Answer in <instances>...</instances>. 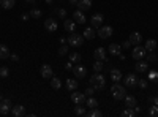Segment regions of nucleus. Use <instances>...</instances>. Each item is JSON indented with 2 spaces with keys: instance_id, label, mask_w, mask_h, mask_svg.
Masks as SVG:
<instances>
[{
  "instance_id": "f257e3e1",
  "label": "nucleus",
  "mask_w": 158,
  "mask_h": 117,
  "mask_svg": "<svg viewBox=\"0 0 158 117\" xmlns=\"http://www.w3.org/2000/svg\"><path fill=\"white\" fill-rule=\"evenodd\" d=\"M111 94L115 100H123L125 95H127V87L122 86V84H118V82H114L112 87H111Z\"/></svg>"
},
{
  "instance_id": "f03ea898",
  "label": "nucleus",
  "mask_w": 158,
  "mask_h": 117,
  "mask_svg": "<svg viewBox=\"0 0 158 117\" xmlns=\"http://www.w3.org/2000/svg\"><path fill=\"white\" fill-rule=\"evenodd\" d=\"M90 82H92V87H94L95 90H103V89H104V86H106L104 76H103V74H100V73H95L94 76H92Z\"/></svg>"
},
{
  "instance_id": "7ed1b4c3",
  "label": "nucleus",
  "mask_w": 158,
  "mask_h": 117,
  "mask_svg": "<svg viewBox=\"0 0 158 117\" xmlns=\"http://www.w3.org/2000/svg\"><path fill=\"white\" fill-rule=\"evenodd\" d=\"M68 43H70V46H73V48H77V46H81L82 43H84V35H77V33H71L70 36H68V40H67Z\"/></svg>"
},
{
  "instance_id": "20e7f679",
  "label": "nucleus",
  "mask_w": 158,
  "mask_h": 117,
  "mask_svg": "<svg viewBox=\"0 0 158 117\" xmlns=\"http://www.w3.org/2000/svg\"><path fill=\"white\" fill-rule=\"evenodd\" d=\"M146 56H147L146 48H142V46H139V44H136L135 49H133V52H131V57H133L135 60H142Z\"/></svg>"
},
{
  "instance_id": "39448f33",
  "label": "nucleus",
  "mask_w": 158,
  "mask_h": 117,
  "mask_svg": "<svg viewBox=\"0 0 158 117\" xmlns=\"http://www.w3.org/2000/svg\"><path fill=\"white\" fill-rule=\"evenodd\" d=\"M11 108H13V103L10 98H5L0 101V114L2 115H8L11 112Z\"/></svg>"
},
{
  "instance_id": "423d86ee",
  "label": "nucleus",
  "mask_w": 158,
  "mask_h": 117,
  "mask_svg": "<svg viewBox=\"0 0 158 117\" xmlns=\"http://www.w3.org/2000/svg\"><path fill=\"white\" fill-rule=\"evenodd\" d=\"M138 81H139V77H138L135 73H130V74H127V77H125V87L133 89V87L138 86Z\"/></svg>"
},
{
  "instance_id": "0eeeda50",
  "label": "nucleus",
  "mask_w": 158,
  "mask_h": 117,
  "mask_svg": "<svg viewBox=\"0 0 158 117\" xmlns=\"http://www.w3.org/2000/svg\"><path fill=\"white\" fill-rule=\"evenodd\" d=\"M85 100H87L85 94H79V92H76V90H73V94H71V101L73 103H76V105H82Z\"/></svg>"
},
{
  "instance_id": "6e6552de",
  "label": "nucleus",
  "mask_w": 158,
  "mask_h": 117,
  "mask_svg": "<svg viewBox=\"0 0 158 117\" xmlns=\"http://www.w3.org/2000/svg\"><path fill=\"white\" fill-rule=\"evenodd\" d=\"M73 73H74L76 77L82 79V77L87 76V68L84 67V65H76V67H73Z\"/></svg>"
},
{
  "instance_id": "1a4fd4ad",
  "label": "nucleus",
  "mask_w": 158,
  "mask_h": 117,
  "mask_svg": "<svg viewBox=\"0 0 158 117\" xmlns=\"http://www.w3.org/2000/svg\"><path fill=\"white\" fill-rule=\"evenodd\" d=\"M112 32H114V30H112L111 25H104V27H100V29H98V36L104 40V38H109V36L112 35Z\"/></svg>"
},
{
  "instance_id": "9d476101",
  "label": "nucleus",
  "mask_w": 158,
  "mask_h": 117,
  "mask_svg": "<svg viewBox=\"0 0 158 117\" xmlns=\"http://www.w3.org/2000/svg\"><path fill=\"white\" fill-rule=\"evenodd\" d=\"M101 22H103V15H100V13H97V15H94L90 18V24H92V27H94V29H100Z\"/></svg>"
},
{
  "instance_id": "9b49d317",
  "label": "nucleus",
  "mask_w": 158,
  "mask_h": 117,
  "mask_svg": "<svg viewBox=\"0 0 158 117\" xmlns=\"http://www.w3.org/2000/svg\"><path fill=\"white\" fill-rule=\"evenodd\" d=\"M44 27H46V30H48V32H56V30H57V27H59V24H57V21H56V19L49 18V19H46V21H44Z\"/></svg>"
},
{
  "instance_id": "f8f14e48",
  "label": "nucleus",
  "mask_w": 158,
  "mask_h": 117,
  "mask_svg": "<svg viewBox=\"0 0 158 117\" xmlns=\"http://www.w3.org/2000/svg\"><path fill=\"white\" fill-rule=\"evenodd\" d=\"M40 73H41V77H44V79H51L52 77V68L49 67V65H41V70H40Z\"/></svg>"
},
{
  "instance_id": "ddd939ff",
  "label": "nucleus",
  "mask_w": 158,
  "mask_h": 117,
  "mask_svg": "<svg viewBox=\"0 0 158 117\" xmlns=\"http://www.w3.org/2000/svg\"><path fill=\"white\" fill-rule=\"evenodd\" d=\"M11 114L15 115V117H22V115H25V106H22V105L13 106V108H11Z\"/></svg>"
},
{
  "instance_id": "4468645a",
  "label": "nucleus",
  "mask_w": 158,
  "mask_h": 117,
  "mask_svg": "<svg viewBox=\"0 0 158 117\" xmlns=\"http://www.w3.org/2000/svg\"><path fill=\"white\" fill-rule=\"evenodd\" d=\"M94 57H95L97 60L106 62V49H104V48H97L95 52H94Z\"/></svg>"
},
{
  "instance_id": "2eb2a0df",
  "label": "nucleus",
  "mask_w": 158,
  "mask_h": 117,
  "mask_svg": "<svg viewBox=\"0 0 158 117\" xmlns=\"http://www.w3.org/2000/svg\"><path fill=\"white\" fill-rule=\"evenodd\" d=\"M128 41L131 43V44H139L141 41H142V35L139 33V32H133V33H130V38H128Z\"/></svg>"
},
{
  "instance_id": "dca6fc26",
  "label": "nucleus",
  "mask_w": 158,
  "mask_h": 117,
  "mask_svg": "<svg viewBox=\"0 0 158 117\" xmlns=\"http://www.w3.org/2000/svg\"><path fill=\"white\" fill-rule=\"evenodd\" d=\"M73 18H74V22H76V24H85V21H87L85 16H84V11H81V10L74 11Z\"/></svg>"
},
{
  "instance_id": "f3484780",
  "label": "nucleus",
  "mask_w": 158,
  "mask_h": 117,
  "mask_svg": "<svg viewBox=\"0 0 158 117\" xmlns=\"http://www.w3.org/2000/svg\"><path fill=\"white\" fill-rule=\"evenodd\" d=\"M108 51H109V54H112V56H120V52H122V46H120V44H117V43H111L109 48H108Z\"/></svg>"
},
{
  "instance_id": "a211bd4d",
  "label": "nucleus",
  "mask_w": 158,
  "mask_h": 117,
  "mask_svg": "<svg viewBox=\"0 0 158 117\" xmlns=\"http://www.w3.org/2000/svg\"><path fill=\"white\" fill-rule=\"evenodd\" d=\"M63 27H65V30H68L70 33H73V32L76 30V22H74V21H71V19H65Z\"/></svg>"
},
{
  "instance_id": "6ab92c4d",
  "label": "nucleus",
  "mask_w": 158,
  "mask_h": 117,
  "mask_svg": "<svg viewBox=\"0 0 158 117\" xmlns=\"http://www.w3.org/2000/svg\"><path fill=\"white\" fill-rule=\"evenodd\" d=\"M135 68H136V71H138V73H144V71H147V68H149V62H141V60H138V63L135 65Z\"/></svg>"
},
{
  "instance_id": "aec40b11",
  "label": "nucleus",
  "mask_w": 158,
  "mask_h": 117,
  "mask_svg": "<svg viewBox=\"0 0 158 117\" xmlns=\"http://www.w3.org/2000/svg\"><path fill=\"white\" fill-rule=\"evenodd\" d=\"M79 10L81 11H87L92 8V0H79V3H77Z\"/></svg>"
},
{
  "instance_id": "412c9836",
  "label": "nucleus",
  "mask_w": 158,
  "mask_h": 117,
  "mask_svg": "<svg viewBox=\"0 0 158 117\" xmlns=\"http://www.w3.org/2000/svg\"><path fill=\"white\" fill-rule=\"evenodd\" d=\"M111 79H112L114 82H118V81H122V73L118 71L117 68H112V70H111Z\"/></svg>"
},
{
  "instance_id": "4be33fe9",
  "label": "nucleus",
  "mask_w": 158,
  "mask_h": 117,
  "mask_svg": "<svg viewBox=\"0 0 158 117\" xmlns=\"http://www.w3.org/2000/svg\"><path fill=\"white\" fill-rule=\"evenodd\" d=\"M10 57V49H8V46H5V44H0V59H8Z\"/></svg>"
},
{
  "instance_id": "5701e85b",
  "label": "nucleus",
  "mask_w": 158,
  "mask_h": 117,
  "mask_svg": "<svg viewBox=\"0 0 158 117\" xmlns=\"http://www.w3.org/2000/svg\"><path fill=\"white\" fill-rule=\"evenodd\" d=\"M144 48H146L147 52H152V51L156 49V41H155V40H147L146 44H144Z\"/></svg>"
},
{
  "instance_id": "b1692460",
  "label": "nucleus",
  "mask_w": 158,
  "mask_h": 117,
  "mask_svg": "<svg viewBox=\"0 0 158 117\" xmlns=\"http://www.w3.org/2000/svg\"><path fill=\"white\" fill-rule=\"evenodd\" d=\"M125 103H127V108H135L136 106V98L131 97V95H125Z\"/></svg>"
},
{
  "instance_id": "393cba45",
  "label": "nucleus",
  "mask_w": 158,
  "mask_h": 117,
  "mask_svg": "<svg viewBox=\"0 0 158 117\" xmlns=\"http://www.w3.org/2000/svg\"><path fill=\"white\" fill-rule=\"evenodd\" d=\"M77 86H79V82L76 79H71V77H70V79H67V89L71 90V92L77 89Z\"/></svg>"
},
{
  "instance_id": "a878e982",
  "label": "nucleus",
  "mask_w": 158,
  "mask_h": 117,
  "mask_svg": "<svg viewBox=\"0 0 158 117\" xmlns=\"http://www.w3.org/2000/svg\"><path fill=\"white\" fill-rule=\"evenodd\" d=\"M0 5H2L5 10H11L13 6L16 5V2L15 0H0Z\"/></svg>"
},
{
  "instance_id": "bb28decb",
  "label": "nucleus",
  "mask_w": 158,
  "mask_h": 117,
  "mask_svg": "<svg viewBox=\"0 0 158 117\" xmlns=\"http://www.w3.org/2000/svg\"><path fill=\"white\" fill-rule=\"evenodd\" d=\"M85 115H87V117H101L103 112H101L98 108H92L89 112H85Z\"/></svg>"
},
{
  "instance_id": "cd10ccee",
  "label": "nucleus",
  "mask_w": 158,
  "mask_h": 117,
  "mask_svg": "<svg viewBox=\"0 0 158 117\" xmlns=\"http://www.w3.org/2000/svg\"><path fill=\"white\" fill-rule=\"evenodd\" d=\"M51 87L54 90H59L62 87V81L59 79V77H51Z\"/></svg>"
},
{
  "instance_id": "c85d7f7f",
  "label": "nucleus",
  "mask_w": 158,
  "mask_h": 117,
  "mask_svg": "<svg viewBox=\"0 0 158 117\" xmlns=\"http://www.w3.org/2000/svg\"><path fill=\"white\" fill-rule=\"evenodd\" d=\"M82 35H84V38H87V40H94L95 38V30H92V27H87Z\"/></svg>"
},
{
  "instance_id": "c756f323",
  "label": "nucleus",
  "mask_w": 158,
  "mask_h": 117,
  "mask_svg": "<svg viewBox=\"0 0 158 117\" xmlns=\"http://www.w3.org/2000/svg\"><path fill=\"white\" fill-rule=\"evenodd\" d=\"M41 15H43L41 10H38V8H32L30 10V18H33V19H40Z\"/></svg>"
},
{
  "instance_id": "7c9ffc66",
  "label": "nucleus",
  "mask_w": 158,
  "mask_h": 117,
  "mask_svg": "<svg viewBox=\"0 0 158 117\" xmlns=\"http://www.w3.org/2000/svg\"><path fill=\"white\" fill-rule=\"evenodd\" d=\"M85 103H87V106L92 109V108H98V101L94 98V97H90V98H87L85 100Z\"/></svg>"
},
{
  "instance_id": "2f4dec72",
  "label": "nucleus",
  "mask_w": 158,
  "mask_h": 117,
  "mask_svg": "<svg viewBox=\"0 0 158 117\" xmlns=\"http://www.w3.org/2000/svg\"><path fill=\"white\" fill-rule=\"evenodd\" d=\"M103 68H104V62H101V60H97V62L94 63V71H95V73H100Z\"/></svg>"
},
{
  "instance_id": "473e14b6",
  "label": "nucleus",
  "mask_w": 158,
  "mask_h": 117,
  "mask_svg": "<svg viewBox=\"0 0 158 117\" xmlns=\"http://www.w3.org/2000/svg\"><path fill=\"white\" fill-rule=\"evenodd\" d=\"M122 115H123V117H135V115H136V112H135V109H133V108H127V109L122 112Z\"/></svg>"
},
{
  "instance_id": "72a5a7b5",
  "label": "nucleus",
  "mask_w": 158,
  "mask_h": 117,
  "mask_svg": "<svg viewBox=\"0 0 158 117\" xmlns=\"http://www.w3.org/2000/svg\"><path fill=\"white\" fill-rule=\"evenodd\" d=\"M65 54H68V44L67 43H63L59 49V56H65Z\"/></svg>"
},
{
  "instance_id": "f704fd0d",
  "label": "nucleus",
  "mask_w": 158,
  "mask_h": 117,
  "mask_svg": "<svg viewBox=\"0 0 158 117\" xmlns=\"http://www.w3.org/2000/svg\"><path fill=\"white\" fill-rule=\"evenodd\" d=\"M56 13H57V16L59 18H67V10H63V8H56Z\"/></svg>"
},
{
  "instance_id": "c9c22d12",
  "label": "nucleus",
  "mask_w": 158,
  "mask_h": 117,
  "mask_svg": "<svg viewBox=\"0 0 158 117\" xmlns=\"http://www.w3.org/2000/svg\"><path fill=\"white\" fill-rule=\"evenodd\" d=\"M74 112H76L77 115H85V109H84L81 105H77V106L74 108Z\"/></svg>"
},
{
  "instance_id": "e433bc0d",
  "label": "nucleus",
  "mask_w": 158,
  "mask_h": 117,
  "mask_svg": "<svg viewBox=\"0 0 158 117\" xmlns=\"http://www.w3.org/2000/svg\"><path fill=\"white\" fill-rule=\"evenodd\" d=\"M70 60L71 62H81V56H79L77 52H71L70 54Z\"/></svg>"
},
{
  "instance_id": "4c0bfd02",
  "label": "nucleus",
  "mask_w": 158,
  "mask_h": 117,
  "mask_svg": "<svg viewBox=\"0 0 158 117\" xmlns=\"http://www.w3.org/2000/svg\"><path fill=\"white\" fill-rule=\"evenodd\" d=\"M138 86H139L141 89H147L149 82H147V79H139V81H138Z\"/></svg>"
},
{
  "instance_id": "58836bf2",
  "label": "nucleus",
  "mask_w": 158,
  "mask_h": 117,
  "mask_svg": "<svg viewBox=\"0 0 158 117\" xmlns=\"http://www.w3.org/2000/svg\"><path fill=\"white\" fill-rule=\"evenodd\" d=\"M147 57V62H155L156 60V54H155V51H152V52L149 54V56H146Z\"/></svg>"
},
{
  "instance_id": "ea45409f",
  "label": "nucleus",
  "mask_w": 158,
  "mask_h": 117,
  "mask_svg": "<svg viewBox=\"0 0 158 117\" xmlns=\"http://www.w3.org/2000/svg\"><path fill=\"white\" fill-rule=\"evenodd\" d=\"M8 68L6 67H2V68H0V76H2V77H8Z\"/></svg>"
},
{
  "instance_id": "a19ab883",
  "label": "nucleus",
  "mask_w": 158,
  "mask_h": 117,
  "mask_svg": "<svg viewBox=\"0 0 158 117\" xmlns=\"http://www.w3.org/2000/svg\"><path fill=\"white\" fill-rule=\"evenodd\" d=\"M150 115H152V117H158V106L153 105V106L150 108Z\"/></svg>"
},
{
  "instance_id": "79ce46f5",
  "label": "nucleus",
  "mask_w": 158,
  "mask_h": 117,
  "mask_svg": "<svg viewBox=\"0 0 158 117\" xmlns=\"http://www.w3.org/2000/svg\"><path fill=\"white\" fill-rule=\"evenodd\" d=\"M95 92V89L94 87H89L87 90H85V95H89V97H92V94H94Z\"/></svg>"
},
{
  "instance_id": "37998d69",
  "label": "nucleus",
  "mask_w": 158,
  "mask_h": 117,
  "mask_svg": "<svg viewBox=\"0 0 158 117\" xmlns=\"http://www.w3.org/2000/svg\"><path fill=\"white\" fill-rule=\"evenodd\" d=\"M10 59H11L13 62H18V60H19V56H18L16 52H15V54H10Z\"/></svg>"
},
{
  "instance_id": "c03bdc74",
  "label": "nucleus",
  "mask_w": 158,
  "mask_h": 117,
  "mask_svg": "<svg viewBox=\"0 0 158 117\" xmlns=\"http://www.w3.org/2000/svg\"><path fill=\"white\" fill-rule=\"evenodd\" d=\"M65 68H67V70H73V62H71V60H70V62H67Z\"/></svg>"
},
{
  "instance_id": "a18cd8bd",
  "label": "nucleus",
  "mask_w": 158,
  "mask_h": 117,
  "mask_svg": "<svg viewBox=\"0 0 158 117\" xmlns=\"http://www.w3.org/2000/svg\"><path fill=\"white\" fill-rule=\"evenodd\" d=\"M130 46H131V43H130V41H123V44H122V48H123V49H128Z\"/></svg>"
},
{
  "instance_id": "49530a36",
  "label": "nucleus",
  "mask_w": 158,
  "mask_h": 117,
  "mask_svg": "<svg viewBox=\"0 0 158 117\" xmlns=\"http://www.w3.org/2000/svg\"><path fill=\"white\" fill-rule=\"evenodd\" d=\"M150 100L153 101V105H155V106H158V97H153V98H150Z\"/></svg>"
},
{
  "instance_id": "de8ad7c7",
  "label": "nucleus",
  "mask_w": 158,
  "mask_h": 117,
  "mask_svg": "<svg viewBox=\"0 0 158 117\" xmlns=\"http://www.w3.org/2000/svg\"><path fill=\"white\" fill-rule=\"evenodd\" d=\"M133 109H135V112H136V114H139V112H141V108H139L138 105H136V106H135Z\"/></svg>"
},
{
  "instance_id": "09e8293b",
  "label": "nucleus",
  "mask_w": 158,
  "mask_h": 117,
  "mask_svg": "<svg viewBox=\"0 0 158 117\" xmlns=\"http://www.w3.org/2000/svg\"><path fill=\"white\" fill-rule=\"evenodd\" d=\"M79 0H70V5H77Z\"/></svg>"
},
{
  "instance_id": "8fccbe9b",
  "label": "nucleus",
  "mask_w": 158,
  "mask_h": 117,
  "mask_svg": "<svg viewBox=\"0 0 158 117\" xmlns=\"http://www.w3.org/2000/svg\"><path fill=\"white\" fill-rule=\"evenodd\" d=\"M21 19H22V21H27V19H29V15H22Z\"/></svg>"
},
{
  "instance_id": "3c124183",
  "label": "nucleus",
  "mask_w": 158,
  "mask_h": 117,
  "mask_svg": "<svg viewBox=\"0 0 158 117\" xmlns=\"http://www.w3.org/2000/svg\"><path fill=\"white\" fill-rule=\"evenodd\" d=\"M52 2H54V0H46V3H48V5H51Z\"/></svg>"
},
{
  "instance_id": "603ef678",
  "label": "nucleus",
  "mask_w": 158,
  "mask_h": 117,
  "mask_svg": "<svg viewBox=\"0 0 158 117\" xmlns=\"http://www.w3.org/2000/svg\"><path fill=\"white\" fill-rule=\"evenodd\" d=\"M25 2H29V3H35V0H25Z\"/></svg>"
},
{
  "instance_id": "864d4df0",
  "label": "nucleus",
  "mask_w": 158,
  "mask_h": 117,
  "mask_svg": "<svg viewBox=\"0 0 158 117\" xmlns=\"http://www.w3.org/2000/svg\"><path fill=\"white\" fill-rule=\"evenodd\" d=\"M2 100H3V95H2V94H0V101H2Z\"/></svg>"
}]
</instances>
